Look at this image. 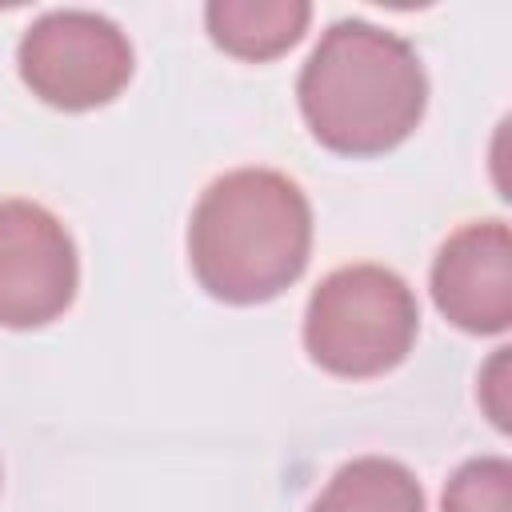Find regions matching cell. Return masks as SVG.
<instances>
[{
	"label": "cell",
	"mask_w": 512,
	"mask_h": 512,
	"mask_svg": "<svg viewBox=\"0 0 512 512\" xmlns=\"http://www.w3.org/2000/svg\"><path fill=\"white\" fill-rule=\"evenodd\" d=\"M80 284L68 228L32 200H0V324L40 328L56 320Z\"/></svg>",
	"instance_id": "5"
},
{
	"label": "cell",
	"mask_w": 512,
	"mask_h": 512,
	"mask_svg": "<svg viewBox=\"0 0 512 512\" xmlns=\"http://www.w3.org/2000/svg\"><path fill=\"white\" fill-rule=\"evenodd\" d=\"M312 208L276 168H236L212 180L188 224L200 288L224 304H264L308 268Z\"/></svg>",
	"instance_id": "2"
},
{
	"label": "cell",
	"mask_w": 512,
	"mask_h": 512,
	"mask_svg": "<svg viewBox=\"0 0 512 512\" xmlns=\"http://www.w3.org/2000/svg\"><path fill=\"white\" fill-rule=\"evenodd\" d=\"M440 512H512V464L504 456L460 464L444 488Z\"/></svg>",
	"instance_id": "9"
},
{
	"label": "cell",
	"mask_w": 512,
	"mask_h": 512,
	"mask_svg": "<svg viewBox=\"0 0 512 512\" xmlns=\"http://www.w3.org/2000/svg\"><path fill=\"white\" fill-rule=\"evenodd\" d=\"M308 512H424V488L400 460L360 456L324 484Z\"/></svg>",
	"instance_id": "8"
},
{
	"label": "cell",
	"mask_w": 512,
	"mask_h": 512,
	"mask_svg": "<svg viewBox=\"0 0 512 512\" xmlns=\"http://www.w3.org/2000/svg\"><path fill=\"white\" fill-rule=\"evenodd\" d=\"M420 308L412 288L380 264H348L328 272L304 312L308 356L344 380L392 372L416 344Z\"/></svg>",
	"instance_id": "3"
},
{
	"label": "cell",
	"mask_w": 512,
	"mask_h": 512,
	"mask_svg": "<svg viewBox=\"0 0 512 512\" xmlns=\"http://www.w3.org/2000/svg\"><path fill=\"white\" fill-rule=\"evenodd\" d=\"M312 20V4L304 0H212L204 8V24L216 48L236 60H276L288 52Z\"/></svg>",
	"instance_id": "7"
},
{
	"label": "cell",
	"mask_w": 512,
	"mask_h": 512,
	"mask_svg": "<svg viewBox=\"0 0 512 512\" xmlns=\"http://www.w3.org/2000/svg\"><path fill=\"white\" fill-rule=\"evenodd\" d=\"M16 64L32 96L64 112H88L116 100L132 80V44L108 16L60 8L24 32Z\"/></svg>",
	"instance_id": "4"
},
{
	"label": "cell",
	"mask_w": 512,
	"mask_h": 512,
	"mask_svg": "<svg viewBox=\"0 0 512 512\" xmlns=\"http://www.w3.org/2000/svg\"><path fill=\"white\" fill-rule=\"evenodd\" d=\"M312 136L340 156H380L404 144L428 108L416 48L368 20H336L296 80Z\"/></svg>",
	"instance_id": "1"
},
{
	"label": "cell",
	"mask_w": 512,
	"mask_h": 512,
	"mask_svg": "<svg viewBox=\"0 0 512 512\" xmlns=\"http://www.w3.org/2000/svg\"><path fill=\"white\" fill-rule=\"evenodd\" d=\"M432 300L476 336L512 324V236L504 220H476L444 240L432 264Z\"/></svg>",
	"instance_id": "6"
}]
</instances>
